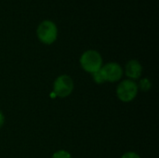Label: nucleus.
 I'll list each match as a JSON object with an SVG mask.
<instances>
[{
  "mask_svg": "<svg viewBox=\"0 0 159 158\" xmlns=\"http://www.w3.org/2000/svg\"><path fill=\"white\" fill-rule=\"evenodd\" d=\"M38 39L47 45H50L56 41L58 36V29L56 24L51 20H44L37 27Z\"/></svg>",
  "mask_w": 159,
  "mask_h": 158,
  "instance_id": "f257e3e1",
  "label": "nucleus"
},
{
  "mask_svg": "<svg viewBox=\"0 0 159 158\" xmlns=\"http://www.w3.org/2000/svg\"><path fill=\"white\" fill-rule=\"evenodd\" d=\"M80 63L85 71L93 74L102 67V59L96 50H88L82 54Z\"/></svg>",
  "mask_w": 159,
  "mask_h": 158,
  "instance_id": "f03ea898",
  "label": "nucleus"
},
{
  "mask_svg": "<svg viewBox=\"0 0 159 158\" xmlns=\"http://www.w3.org/2000/svg\"><path fill=\"white\" fill-rule=\"evenodd\" d=\"M138 85L132 80H124L121 82L116 89V94L122 102H131L135 99L138 93Z\"/></svg>",
  "mask_w": 159,
  "mask_h": 158,
  "instance_id": "7ed1b4c3",
  "label": "nucleus"
},
{
  "mask_svg": "<svg viewBox=\"0 0 159 158\" xmlns=\"http://www.w3.org/2000/svg\"><path fill=\"white\" fill-rule=\"evenodd\" d=\"M74 89V82L72 78L66 74L60 75L54 82L53 92L56 96L65 98L69 96Z\"/></svg>",
  "mask_w": 159,
  "mask_h": 158,
  "instance_id": "20e7f679",
  "label": "nucleus"
},
{
  "mask_svg": "<svg viewBox=\"0 0 159 158\" xmlns=\"http://www.w3.org/2000/svg\"><path fill=\"white\" fill-rule=\"evenodd\" d=\"M100 73L104 82H116L118 81L123 74L121 66L116 62H110L100 69Z\"/></svg>",
  "mask_w": 159,
  "mask_h": 158,
  "instance_id": "39448f33",
  "label": "nucleus"
},
{
  "mask_svg": "<svg viewBox=\"0 0 159 158\" xmlns=\"http://www.w3.org/2000/svg\"><path fill=\"white\" fill-rule=\"evenodd\" d=\"M142 73H143V67L138 61L132 60L128 62L126 66V74L129 78L137 79L142 75Z\"/></svg>",
  "mask_w": 159,
  "mask_h": 158,
  "instance_id": "423d86ee",
  "label": "nucleus"
},
{
  "mask_svg": "<svg viewBox=\"0 0 159 158\" xmlns=\"http://www.w3.org/2000/svg\"><path fill=\"white\" fill-rule=\"evenodd\" d=\"M151 82L149 81V79L147 78H144V79H142L140 81V84L138 86V88H140L143 91H148L150 88H151Z\"/></svg>",
  "mask_w": 159,
  "mask_h": 158,
  "instance_id": "0eeeda50",
  "label": "nucleus"
},
{
  "mask_svg": "<svg viewBox=\"0 0 159 158\" xmlns=\"http://www.w3.org/2000/svg\"><path fill=\"white\" fill-rule=\"evenodd\" d=\"M52 158H72L71 157V155L66 152V151H63V150H61V151H58L56 152Z\"/></svg>",
  "mask_w": 159,
  "mask_h": 158,
  "instance_id": "6e6552de",
  "label": "nucleus"
},
{
  "mask_svg": "<svg viewBox=\"0 0 159 158\" xmlns=\"http://www.w3.org/2000/svg\"><path fill=\"white\" fill-rule=\"evenodd\" d=\"M121 158H141L139 155H137L136 153H133V152H129V153H126Z\"/></svg>",
  "mask_w": 159,
  "mask_h": 158,
  "instance_id": "1a4fd4ad",
  "label": "nucleus"
},
{
  "mask_svg": "<svg viewBox=\"0 0 159 158\" xmlns=\"http://www.w3.org/2000/svg\"><path fill=\"white\" fill-rule=\"evenodd\" d=\"M4 123H5V116H4L3 113L0 111V128H2Z\"/></svg>",
  "mask_w": 159,
  "mask_h": 158,
  "instance_id": "9d476101",
  "label": "nucleus"
}]
</instances>
